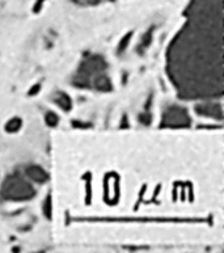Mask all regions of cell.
I'll use <instances>...</instances> for the list:
<instances>
[{"label": "cell", "mask_w": 224, "mask_h": 253, "mask_svg": "<svg viewBox=\"0 0 224 253\" xmlns=\"http://www.w3.org/2000/svg\"><path fill=\"white\" fill-rule=\"evenodd\" d=\"M185 24L167 50V74L183 100L224 93L223 0H190Z\"/></svg>", "instance_id": "6da1fadb"}, {"label": "cell", "mask_w": 224, "mask_h": 253, "mask_svg": "<svg viewBox=\"0 0 224 253\" xmlns=\"http://www.w3.org/2000/svg\"><path fill=\"white\" fill-rule=\"evenodd\" d=\"M108 63L103 55L87 54L77 67L73 84L83 89H96L100 92H112V80L107 75Z\"/></svg>", "instance_id": "7a4b0ae2"}, {"label": "cell", "mask_w": 224, "mask_h": 253, "mask_svg": "<svg viewBox=\"0 0 224 253\" xmlns=\"http://www.w3.org/2000/svg\"><path fill=\"white\" fill-rule=\"evenodd\" d=\"M35 196L36 189L20 173L9 174L0 188V197L5 201L21 202V201L32 200Z\"/></svg>", "instance_id": "3957f363"}, {"label": "cell", "mask_w": 224, "mask_h": 253, "mask_svg": "<svg viewBox=\"0 0 224 253\" xmlns=\"http://www.w3.org/2000/svg\"><path fill=\"white\" fill-rule=\"evenodd\" d=\"M191 125V118L187 108L181 105H169L163 112L160 126L164 128H187Z\"/></svg>", "instance_id": "277c9868"}, {"label": "cell", "mask_w": 224, "mask_h": 253, "mask_svg": "<svg viewBox=\"0 0 224 253\" xmlns=\"http://www.w3.org/2000/svg\"><path fill=\"white\" fill-rule=\"evenodd\" d=\"M195 113L201 117L213 118L218 121H223V108L219 102H214L213 100H203L195 105Z\"/></svg>", "instance_id": "5b68a950"}, {"label": "cell", "mask_w": 224, "mask_h": 253, "mask_svg": "<svg viewBox=\"0 0 224 253\" xmlns=\"http://www.w3.org/2000/svg\"><path fill=\"white\" fill-rule=\"evenodd\" d=\"M24 173H25V176H28L29 180L37 182V184H45L49 180V174L46 173V170L42 167L35 166V164L25 167Z\"/></svg>", "instance_id": "8992f818"}, {"label": "cell", "mask_w": 224, "mask_h": 253, "mask_svg": "<svg viewBox=\"0 0 224 253\" xmlns=\"http://www.w3.org/2000/svg\"><path fill=\"white\" fill-rule=\"evenodd\" d=\"M53 100L63 112H70V110L73 109V100H71V97H70L67 93H65V92H57V93L54 95Z\"/></svg>", "instance_id": "52a82bcc"}, {"label": "cell", "mask_w": 224, "mask_h": 253, "mask_svg": "<svg viewBox=\"0 0 224 253\" xmlns=\"http://www.w3.org/2000/svg\"><path fill=\"white\" fill-rule=\"evenodd\" d=\"M152 37H153V28L149 29L147 33L143 34V37H142L141 40V43H139V46H138V53L143 54L146 50L149 49L152 42Z\"/></svg>", "instance_id": "ba28073f"}, {"label": "cell", "mask_w": 224, "mask_h": 253, "mask_svg": "<svg viewBox=\"0 0 224 253\" xmlns=\"http://www.w3.org/2000/svg\"><path fill=\"white\" fill-rule=\"evenodd\" d=\"M21 127H23V121H21V118L19 117L11 118V120L5 124V131L9 132V134H15V132L19 131Z\"/></svg>", "instance_id": "9c48e42d"}, {"label": "cell", "mask_w": 224, "mask_h": 253, "mask_svg": "<svg viewBox=\"0 0 224 253\" xmlns=\"http://www.w3.org/2000/svg\"><path fill=\"white\" fill-rule=\"evenodd\" d=\"M133 32H130V33H126L123 37H122V40L119 41V43H118V47H117V53L121 55V54H123L127 50V46L130 45V41H131V38H133Z\"/></svg>", "instance_id": "30bf717a"}, {"label": "cell", "mask_w": 224, "mask_h": 253, "mask_svg": "<svg viewBox=\"0 0 224 253\" xmlns=\"http://www.w3.org/2000/svg\"><path fill=\"white\" fill-rule=\"evenodd\" d=\"M43 215L46 216V219L51 220L53 218V200H51V196L46 197L45 202H43Z\"/></svg>", "instance_id": "8fae6325"}, {"label": "cell", "mask_w": 224, "mask_h": 253, "mask_svg": "<svg viewBox=\"0 0 224 253\" xmlns=\"http://www.w3.org/2000/svg\"><path fill=\"white\" fill-rule=\"evenodd\" d=\"M45 121L50 127H55L59 124V117L55 113H53V112H47L45 116Z\"/></svg>", "instance_id": "7c38bea8"}, {"label": "cell", "mask_w": 224, "mask_h": 253, "mask_svg": "<svg viewBox=\"0 0 224 253\" xmlns=\"http://www.w3.org/2000/svg\"><path fill=\"white\" fill-rule=\"evenodd\" d=\"M138 120H139V122H141V124H143L145 126H149V124L152 122V114H151V110H149V108H146L145 112H143V113L139 116V118H138Z\"/></svg>", "instance_id": "4fadbf2b"}, {"label": "cell", "mask_w": 224, "mask_h": 253, "mask_svg": "<svg viewBox=\"0 0 224 253\" xmlns=\"http://www.w3.org/2000/svg\"><path fill=\"white\" fill-rule=\"evenodd\" d=\"M74 127L77 128H88L91 127V124L89 122H83V121H73Z\"/></svg>", "instance_id": "5bb4252c"}, {"label": "cell", "mask_w": 224, "mask_h": 253, "mask_svg": "<svg viewBox=\"0 0 224 253\" xmlns=\"http://www.w3.org/2000/svg\"><path fill=\"white\" fill-rule=\"evenodd\" d=\"M77 3L84 4V5H96V4L101 3L103 0H76Z\"/></svg>", "instance_id": "9a60e30c"}, {"label": "cell", "mask_w": 224, "mask_h": 253, "mask_svg": "<svg viewBox=\"0 0 224 253\" xmlns=\"http://www.w3.org/2000/svg\"><path fill=\"white\" fill-rule=\"evenodd\" d=\"M39 89H41V84L37 83V84H36V85H33V87H32L31 89H29V92H28V95H29V96L37 95L38 92H39Z\"/></svg>", "instance_id": "2e32d148"}, {"label": "cell", "mask_w": 224, "mask_h": 253, "mask_svg": "<svg viewBox=\"0 0 224 253\" xmlns=\"http://www.w3.org/2000/svg\"><path fill=\"white\" fill-rule=\"evenodd\" d=\"M121 127H129V122H127V117L126 116H123L122 117V122H121Z\"/></svg>", "instance_id": "e0dca14e"}]
</instances>
